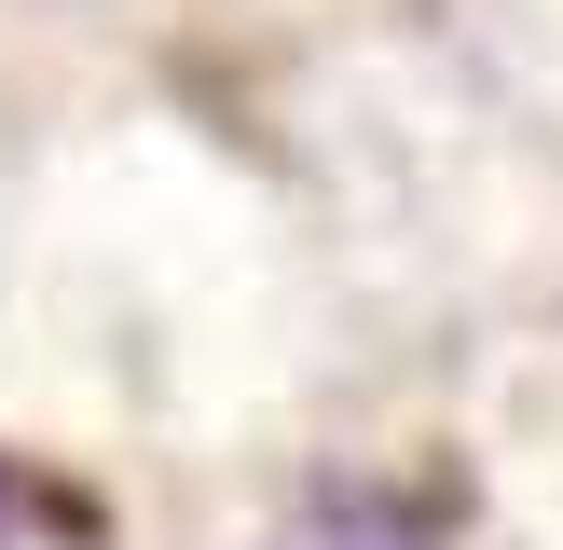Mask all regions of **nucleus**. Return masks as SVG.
I'll use <instances>...</instances> for the list:
<instances>
[{
    "mask_svg": "<svg viewBox=\"0 0 563 550\" xmlns=\"http://www.w3.org/2000/svg\"><path fill=\"white\" fill-rule=\"evenodd\" d=\"M289 550H427V522H399V509H330L317 537H289Z\"/></svg>",
    "mask_w": 563,
    "mask_h": 550,
    "instance_id": "1",
    "label": "nucleus"
}]
</instances>
